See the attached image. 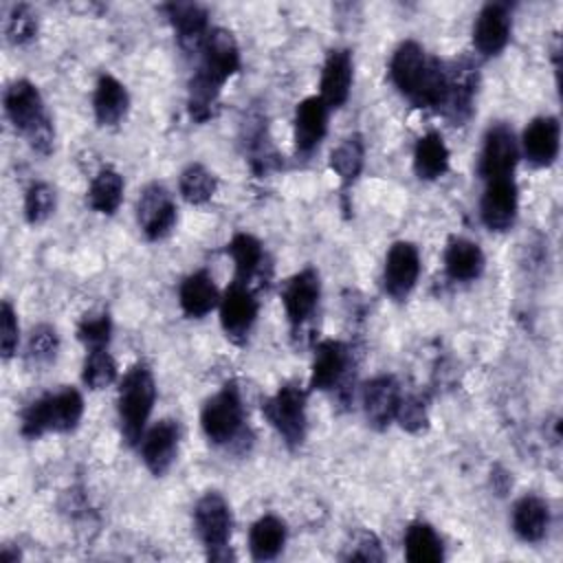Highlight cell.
<instances>
[{
    "instance_id": "cell-1",
    "label": "cell",
    "mask_w": 563,
    "mask_h": 563,
    "mask_svg": "<svg viewBox=\"0 0 563 563\" xmlns=\"http://www.w3.org/2000/svg\"><path fill=\"white\" fill-rule=\"evenodd\" d=\"M240 70V48L231 31L211 29L200 48V66L189 79V114L196 121L213 117L224 81Z\"/></svg>"
},
{
    "instance_id": "cell-2",
    "label": "cell",
    "mask_w": 563,
    "mask_h": 563,
    "mask_svg": "<svg viewBox=\"0 0 563 563\" xmlns=\"http://www.w3.org/2000/svg\"><path fill=\"white\" fill-rule=\"evenodd\" d=\"M389 73L396 88L413 106L440 110L446 90V66L438 57H429L418 42L407 40L394 51Z\"/></svg>"
},
{
    "instance_id": "cell-3",
    "label": "cell",
    "mask_w": 563,
    "mask_h": 563,
    "mask_svg": "<svg viewBox=\"0 0 563 563\" xmlns=\"http://www.w3.org/2000/svg\"><path fill=\"white\" fill-rule=\"evenodd\" d=\"M4 112L13 128L26 136L33 150L40 154H48L53 150V128L44 112L42 97L31 81L18 79L7 86Z\"/></svg>"
},
{
    "instance_id": "cell-4",
    "label": "cell",
    "mask_w": 563,
    "mask_h": 563,
    "mask_svg": "<svg viewBox=\"0 0 563 563\" xmlns=\"http://www.w3.org/2000/svg\"><path fill=\"white\" fill-rule=\"evenodd\" d=\"M84 416V398L73 387L48 391L22 411L20 431L24 438H40L46 431H73Z\"/></svg>"
},
{
    "instance_id": "cell-5",
    "label": "cell",
    "mask_w": 563,
    "mask_h": 563,
    "mask_svg": "<svg viewBox=\"0 0 563 563\" xmlns=\"http://www.w3.org/2000/svg\"><path fill=\"white\" fill-rule=\"evenodd\" d=\"M156 398L154 376L145 365H134L119 385V422L128 444H139Z\"/></svg>"
},
{
    "instance_id": "cell-6",
    "label": "cell",
    "mask_w": 563,
    "mask_h": 563,
    "mask_svg": "<svg viewBox=\"0 0 563 563\" xmlns=\"http://www.w3.org/2000/svg\"><path fill=\"white\" fill-rule=\"evenodd\" d=\"M194 523L211 561L233 559V552L227 545L231 537V508L220 493L211 490L198 499L194 508Z\"/></svg>"
},
{
    "instance_id": "cell-7",
    "label": "cell",
    "mask_w": 563,
    "mask_h": 563,
    "mask_svg": "<svg viewBox=\"0 0 563 563\" xmlns=\"http://www.w3.org/2000/svg\"><path fill=\"white\" fill-rule=\"evenodd\" d=\"M202 431L213 444H229L242 433L244 409L238 385L231 380L222 385L218 394H213L200 413Z\"/></svg>"
},
{
    "instance_id": "cell-8",
    "label": "cell",
    "mask_w": 563,
    "mask_h": 563,
    "mask_svg": "<svg viewBox=\"0 0 563 563\" xmlns=\"http://www.w3.org/2000/svg\"><path fill=\"white\" fill-rule=\"evenodd\" d=\"M262 413L282 440L295 449L306 438V391L297 385L279 387L264 405Z\"/></svg>"
},
{
    "instance_id": "cell-9",
    "label": "cell",
    "mask_w": 563,
    "mask_h": 563,
    "mask_svg": "<svg viewBox=\"0 0 563 563\" xmlns=\"http://www.w3.org/2000/svg\"><path fill=\"white\" fill-rule=\"evenodd\" d=\"M477 92V68L466 59L446 66V90L440 110L453 125H464L473 114V97Z\"/></svg>"
},
{
    "instance_id": "cell-10",
    "label": "cell",
    "mask_w": 563,
    "mask_h": 563,
    "mask_svg": "<svg viewBox=\"0 0 563 563\" xmlns=\"http://www.w3.org/2000/svg\"><path fill=\"white\" fill-rule=\"evenodd\" d=\"M257 319V299L242 282H233L220 297V323L233 343H244Z\"/></svg>"
},
{
    "instance_id": "cell-11",
    "label": "cell",
    "mask_w": 563,
    "mask_h": 563,
    "mask_svg": "<svg viewBox=\"0 0 563 563\" xmlns=\"http://www.w3.org/2000/svg\"><path fill=\"white\" fill-rule=\"evenodd\" d=\"M136 220L145 238H165L176 224V205L172 200V194L158 183L147 185L136 202Z\"/></svg>"
},
{
    "instance_id": "cell-12",
    "label": "cell",
    "mask_w": 563,
    "mask_h": 563,
    "mask_svg": "<svg viewBox=\"0 0 563 563\" xmlns=\"http://www.w3.org/2000/svg\"><path fill=\"white\" fill-rule=\"evenodd\" d=\"M420 275V255L411 242H394L383 268V286L396 301L407 299Z\"/></svg>"
},
{
    "instance_id": "cell-13",
    "label": "cell",
    "mask_w": 563,
    "mask_h": 563,
    "mask_svg": "<svg viewBox=\"0 0 563 563\" xmlns=\"http://www.w3.org/2000/svg\"><path fill=\"white\" fill-rule=\"evenodd\" d=\"M519 158L515 134L508 125L495 123L488 128L484 136V147L479 156V174L486 180L510 178Z\"/></svg>"
},
{
    "instance_id": "cell-14",
    "label": "cell",
    "mask_w": 563,
    "mask_h": 563,
    "mask_svg": "<svg viewBox=\"0 0 563 563\" xmlns=\"http://www.w3.org/2000/svg\"><path fill=\"white\" fill-rule=\"evenodd\" d=\"M510 40V9L504 2H488L473 26V44L479 55H499Z\"/></svg>"
},
{
    "instance_id": "cell-15",
    "label": "cell",
    "mask_w": 563,
    "mask_h": 563,
    "mask_svg": "<svg viewBox=\"0 0 563 563\" xmlns=\"http://www.w3.org/2000/svg\"><path fill=\"white\" fill-rule=\"evenodd\" d=\"M321 295V282L319 273L314 268H303L295 273L290 279H286L282 288V301L288 321L292 328H299L308 317L314 312Z\"/></svg>"
},
{
    "instance_id": "cell-16",
    "label": "cell",
    "mask_w": 563,
    "mask_h": 563,
    "mask_svg": "<svg viewBox=\"0 0 563 563\" xmlns=\"http://www.w3.org/2000/svg\"><path fill=\"white\" fill-rule=\"evenodd\" d=\"M180 440V427L176 420H158L143 438H141V457L145 466L154 475H165L176 460Z\"/></svg>"
},
{
    "instance_id": "cell-17",
    "label": "cell",
    "mask_w": 563,
    "mask_h": 563,
    "mask_svg": "<svg viewBox=\"0 0 563 563\" xmlns=\"http://www.w3.org/2000/svg\"><path fill=\"white\" fill-rule=\"evenodd\" d=\"M517 185L512 178L488 180L479 202L482 222L490 231H506L512 227L517 216Z\"/></svg>"
},
{
    "instance_id": "cell-18",
    "label": "cell",
    "mask_w": 563,
    "mask_h": 563,
    "mask_svg": "<svg viewBox=\"0 0 563 563\" xmlns=\"http://www.w3.org/2000/svg\"><path fill=\"white\" fill-rule=\"evenodd\" d=\"M400 387L394 376L380 374L365 383L363 387V411L372 427L385 429L396 418L400 405Z\"/></svg>"
},
{
    "instance_id": "cell-19",
    "label": "cell",
    "mask_w": 563,
    "mask_h": 563,
    "mask_svg": "<svg viewBox=\"0 0 563 563\" xmlns=\"http://www.w3.org/2000/svg\"><path fill=\"white\" fill-rule=\"evenodd\" d=\"M347 347L341 341L328 339L321 341L314 350L312 358V372H310V389L328 391L341 385L345 372H347Z\"/></svg>"
},
{
    "instance_id": "cell-20",
    "label": "cell",
    "mask_w": 563,
    "mask_h": 563,
    "mask_svg": "<svg viewBox=\"0 0 563 563\" xmlns=\"http://www.w3.org/2000/svg\"><path fill=\"white\" fill-rule=\"evenodd\" d=\"M165 11L176 31L178 44L189 53L200 51L205 37L211 31L207 11L196 2H172L165 4Z\"/></svg>"
},
{
    "instance_id": "cell-21",
    "label": "cell",
    "mask_w": 563,
    "mask_h": 563,
    "mask_svg": "<svg viewBox=\"0 0 563 563\" xmlns=\"http://www.w3.org/2000/svg\"><path fill=\"white\" fill-rule=\"evenodd\" d=\"M321 99L328 108H341L352 88V55L345 48H332L321 70Z\"/></svg>"
},
{
    "instance_id": "cell-22",
    "label": "cell",
    "mask_w": 563,
    "mask_h": 563,
    "mask_svg": "<svg viewBox=\"0 0 563 563\" xmlns=\"http://www.w3.org/2000/svg\"><path fill=\"white\" fill-rule=\"evenodd\" d=\"M561 128L554 117H537L523 130V152L526 158L537 167H548L559 154Z\"/></svg>"
},
{
    "instance_id": "cell-23",
    "label": "cell",
    "mask_w": 563,
    "mask_h": 563,
    "mask_svg": "<svg viewBox=\"0 0 563 563\" xmlns=\"http://www.w3.org/2000/svg\"><path fill=\"white\" fill-rule=\"evenodd\" d=\"M328 106L321 97L303 99L295 110V147L301 154H310L328 130Z\"/></svg>"
},
{
    "instance_id": "cell-24",
    "label": "cell",
    "mask_w": 563,
    "mask_h": 563,
    "mask_svg": "<svg viewBox=\"0 0 563 563\" xmlns=\"http://www.w3.org/2000/svg\"><path fill=\"white\" fill-rule=\"evenodd\" d=\"M178 301L187 317L200 319L209 314L220 303V295L213 284V277L207 271H198L185 277L178 290Z\"/></svg>"
},
{
    "instance_id": "cell-25",
    "label": "cell",
    "mask_w": 563,
    "mask_h": 563,
    "mask_svg": "<svg viewBox=\"0 0 563 563\" xmlns=\"http://www.w3.org/2000/svg\"><path fill=\"white\" fill-rule=\"evenodd\" d=\"M550 526V506L537 495H523L512 508V530L519 539L537 543L545 537Z\"/></svg>"
},
{
    "instance_id": "cell-26",
    "label": "cell",
    "mask_w": 563,
    "mask_h": 563,
    "mask_svg": "<svg viewBox=\"0 0 563 563\" xmlns=\"http://www.w3.org/2000/svg\"><path fill=\"white\" fill-rule=\"evenodd\" d=\"M92 106H95V117L101 125H117L125 117L130 106L125 86L112 75H101L95 88Z\"/></svg>"
},
{
    "instance_id": "cell-27",
    "label": "cell",
    "mask_w": 563,
    "mask_h": 563,
    "mask_svg": "<svg viewBox=\"0 0 563 563\" xmlns=\"http://www.w3.org/2000/svg\"><path fill=\"white\" fill-rule=\"evenodd\" d=\"M449 169V150L438 132H427L413 147V172L420 180H435Z\"/></svg>"
},
{
    "instance_id": "cell-28",
    "label": "cell",
    "mask_w": 563,
    "mask_h": 563,
    "mask_svg": "<svg viewBox=\"0 0 563 563\" xmlns=\"http://www.w3.org/2000/svg\"><path fill=\"white\" fill-rule=\"evenodd\" d=\"M444 268L449 277L457 282H471L484 271V253L475 242L455 238L444 251Z\"/></svg>"
},
{
    "instance_id": "cell-29",
    "label": "cell",
    "mask_w": 563,
    "mask_h": 563,
    "mask_svg": "<svg viewBox=\"0 0 563 563\" xmlns=\"http://www.w3.org/2000/svg\"><path fill=\"white\" fill-rule=\"evenodd\" d=\"M286 543V523L275 515L260 517L249 532V550L255 561L275 559Z\"/></svg>"
},
{
    "instance_id": "cell-30",
    "label": "cell",
    "mask_w": 563,
    "mask_h": 563,
    "mask_svg": "<svg viewBox=\"0 0 563 563\" xmlns=\"http://www.w3.org/2000/svg\"><path fill=\"white\" fill-rule=\"evenodd\" d=\"M227 253L233 257L235 264V282L249 286V282L260 273L264 262L262 242L251 233H235L227 244Z\"/></svg>"
},
{
    "instance_id": "cell-31",
    "label": "cell",
    "mask_w": 563,
    "mask_h": 563,
    "mask_svg": "<svg viewBox=\"0 0 563 563\" xmlns=\"http://www.w3.org/2000/svg\"><path fill=\"white\" fill-rule=\"evenodd\" d=\"M405 556L411 563H438L442 561V541L429 523L416 521L405 532Z\"/></svg>"
},
{
    "instance_id": "cell-32",
    "label": "cell",
    "mask_w": 563,
    "mask_h": 563,
    "mask_svg": "<svg viewBox=\"0 0 563 563\" xmlns=\"http://www.w3.org/2000/svg\"><path fill=\"white\" fill-rule=\"evenodd\" d=\"M123 198V178L117 169L103 167L90 183L88 189V205L97 213H114Z\"/></svg>"
},
{
    "instance_id": "cell-33",
    "label": "cell",
    "mask_w": 563,
    "mask_h": 563,
    "mask_svg": "<svg viewBox=\"0 0 563 563\" xmlns=\"http://www.w3.org/2000/svg\"><path fill=\"white\" fill-rule=\"evenodd\" d=\"M365 163V143L358 134L343 139L330 154V167L336 172L343 185H350L358 178Z\"/></svg>"
},
{
    "instance_id": "cell-34",
    "label": "cell",
    "mask_w": 563,
    "mask_h": 563,
    "mask_svg": "<svg viewBox=\"0 0 563 563\" xmlns=\"http://www.w3.org/2000/svg\"><path fill=\"white\" fill-rule=\"evenodd\" d=\"M178 187H180V196L189 205H205L216 194V178L207 167L191 163L183 169Z\"/></svg>"
},
{
    "instance_id": "cell-35",
    "label": "cell",
    "mask_w": 563,
    "mask_h": 563,
    "mask_svg": "<svg viewBox=\"0 0 563 563\" xmlns=\"http://www.w3.org/2000/svg\"><path fill=\"white\" fill-rule=\"evenodd\" d=\"M114 376H117V363L110 356V352L106 347L88 350L84 361V372H81L84 383L90 389H103L114 380Z\"/></svg>"
},
{
    "instance_id": "cell-36",
    "label": "cell",
    "mask_w": 563,
    "mask_h": 563,
    "mask_svg": "<svg viewBox=\"0 0 563 563\" xmlns=\"http://www.w3.org/2000/svg\"><path fill=\"white\" fill-rule=\"evenodd\" d=\"M55 209V194L46 183H33L24 196V216L31 224L44 222Z\"/></svg>"
},
{
    "instance_id": "cell-37",
    "label": "cell",
    "mask_w": 563,
    "mask_h": 563,
    "mask_svg": "<svg viewBox=\"0 0 563 563\" xmlns=\"http://www.w3.org/2000/svg\"><path fill=\"white\" fill-rule=\"evenodd\" d=\"M112 332V321L108 312H97V314H86L77 328L79 341L86 345V350H99L108 347Z\"/></svg>"
},
{
    "instance_id": "cell-38",
    "label": "cell",
    "mask_w": 563,
    "mask_h": 563,
    "mask_svg": "<svg viewBox=\"0 0 563 563\" xmlns=\"http://www.w3.org/2000/svg\"><path fill=\"white\" fill-rule=\"evenodd\" d=\"M7 40L11 44H26L37 33V20L35 13L26 4H18L11 9L7 24H4Z\"/></svg>"
},
{
    "instance_id": "cell-39",
    "label": "cell",
    "mask_w": 563,
    "mask_h": 563,
    "mask_svg": "<svg viewBox=\"0 0 563 563\" xmlns=\"http://www.w3.org/2000/svg\"><path fill=\"white\" fill-rule=\"evenodd\" d=\"M57 352V332L51 325H37L29 339V358L35 363H46Z\"/></svg>"
},
{
    "instance_id": "cell-40",
    "label": "cell",
    "mask_w": 563,
    "mask_h": 563,
    "mask_svg": "<svg viewBox=\"0 0 563 563\" xmlns=\"http://www.w3.org/2000/svg\"><path fill=\"white\" fill-rule=\"evenodd\" d=\"M20 341V328H18V317L11 308L9 301H2L0 308V350L4 358H11L18 350Z\"/></svg>"
},
{
    "instance_id": "cell-41",
    "label": "cell",
    "mask_w": 563,
    "mask_h": 563,
    "mask_svg": "<svg viewBox=\"0 0 563 563\" xmlns=\"http://www.w3.org/2000/svg\"><path fill=\"white\" fill-rule=\"evenodd\" d=\"M398 422L402 424V429L407 431H420L427 424V409L420 396H407L400 398L398 411H396Z\"/></svg>"
},
{
    "instance_id": "cell-42",
    "label": "cell",
    "mask_w": 563,
    "mask_h": 563,
    "mask_svg": "<svg viewBox=\"0 0 563 563\" xmlns=\"http://www.w3.org/2000/svg\"><path fill=\"white\" fill-rule=\"evenodd\" d=\"M343 559L347 561H383V550L378 539L372 532H361L354 537L352 545L347 548V552L343 554Z\"/></svg>"
}]
</instances>
